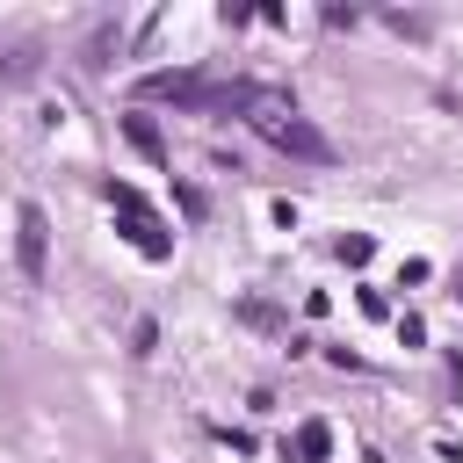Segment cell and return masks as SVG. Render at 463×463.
Instances as JSON below:
<instances>
[{"label":"cell","instance_id":"cell-4","mask_svg":"<svg viewBox=\"0 0 463 463\" xmlns=\"http://www.w3.org/2000/svg\"><path fill=\"white\" fill-rule=\"evenodd\" d=\"M326 449H333V434H326V420H304V427L289 434V456H297V463H318Z\"/></svg>","mask_w":463,"mask_h":463},{"label":"cell","instance_id":"cell-1","mask_svg":"<svg viewBox=\"0 0 463 463\" xmlns=\"http://www.w3.org/2000/svg\"><path fill=\"white\" fill-rule=\"evenodd\" d=\"M246 123L275 145V152H289V159H304V166H333V145H326V130L311 123V116H297V101L289 94H275V87H246Z\"/></svg>","mask_w":463,"mask_h":463},{"label":"cell","instance_id":"cell-5","mask_svg":"<svg viewBox=\"0 0 463 463\" xmlns=\"http://www.w3.org/2000/svg\"><path fill=\"white\" fill-rule=\"evenodd\" d=\"M123 137H130V145H137V152H145L152 166L166 159V145H159V130H152V116H123Z\"/></svg>","mask_w":463,"mask_h":463},{"label":"cell","instance_id":"cell-6","mask_svg":"<svg viewBox=\"0 0 463 463\" xmlns=\"http://www.w3.org/2000/svg\"><path fill=\"white\" fill-rule=\"evenodd\" d=\"M441 456H449V463H463V449H441Z\"/></svg>","mask_w":463,"mask_h":463},{"label":"cell","instance_id":"cell-8","mask_svg":"<svg viewBox=\"0 0 463 463\" xmlns=\"http://www.w3.org/2000/svg\"><path fill=\"white\" fill-rule=\"evenodd\" d=\"M130 463H137V456H130Z\"/></svg>","mask_w":463,"mask_h":463},{"label":"cell","instance_id":"cell-3","mask_svg":"<svg viewBox=\"0 0 463 463\" xmlns=\"http://www.w3.org/2000/svg\"><path fill=\"white\" fill-rule=\"evenodd\" d=\"M43 246H51V224H43V210H36V203H22V217H14V260H22V275H29V282L43 275Z\"/></svg>","mask_w":463,"mask_h":463},{"label":"cell","instance_id":"cell-2","mask_svg":"<svg viewBox=\"0 0 463 463\" xmlns=\"http://www.w3.org/2000/svg\"><path fill=\"white\" fill-rule=\"evenodd\" d=\"M109 203H116V210H123V232H130V246H137V253H145V260H166V246H174V239H166V232H159V217H152V210H145V195H137V188H123V181H116V188H109Z\"/></svg>","mask_w":463,"mask_h":463},{"label":"cell","instance_id":"cell-7","mask_svg":"<svg viewBox=\"0 0 463 463\" xmlns=\"http://www.w3.org/2000/svg\"><path fill=\"white\" fill-rule=\"evenodd\" d=\"M456 297H463V268H456Z\"/></svg>","mask_w":463,"mask_h":463}]
</instances>
